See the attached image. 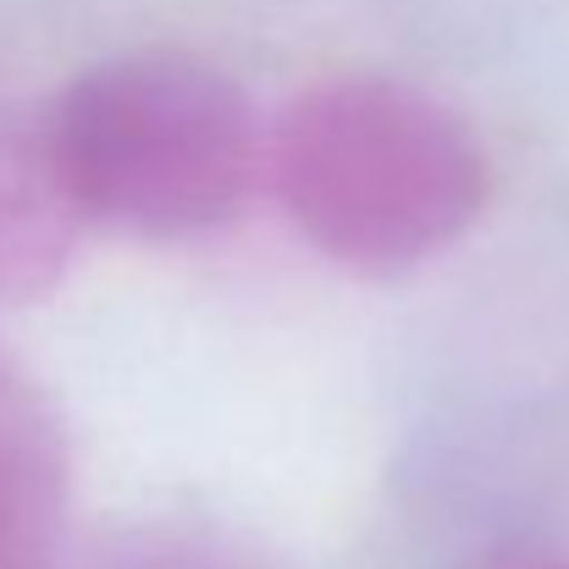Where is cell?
I'll return each instance as SVG.
<instances>
[{"label":"cell","mask_w":569,"mask_h":569,"mask_svg":"<svg viewBox=\"0 0 569 569\" xmlns=\"http://www.w3.org/2000/svg\"><path fill=\"white\" fill-rule=\"evenodd\" d=\"M266 189L299 238L355 277H403L487 204L470 122L403 78H332L271 122Z\"/></svg>","instance_id":"6da1fadb"},{"label":"cell","mask_w":569,"mask_h":569,"mask_svg":"<svg viewBox=\"0 0 569 569\" xmlns=\"http://www.w3.org/2000/svg\"><path fill=\"white\" fill-rule=\"evenodd\" d=\"M503 569H569V559H509Z\"/></svg>","instance_id":"5b68a950"},{"label":"cell","mask_w":569,"mask_h":569,"mask_svg":"<svg viewBox=\"0 0 569 569\" xmlns=\"http://www.w3.org/2000/svg\"><path fill=\"white\" fill-rule=\"evenodd\" d=\"M44 117L89 221L128 238L221 232L271 172V128L249 94L183 50L94 61Z\"/></svg>","instance_id":"7a4b0ae2"},{"label":"cell","mask_w":569,"mask_h":569,"mask_svg":"<svg viewBox=\"0 0 569 569\" xmlns=\"http://www.w3.org/2000/svg\"><path fill=\"white\" fill-rule=\"evenodd\" d=\"M89 227L50 117H0V299L28 305L61 288Z\"/></svg>","instance_id":"3957f363"},{"label":"cell","mask_w":569,"mask_h":569,"mask_svg":"<svg viewBox=\"0 0 569 569\" xmlns=\"http://www.w3.org/2000/svg\"><path fill=\"white\" fill-rule=\"evenodd\" d=\"M67 520V442L50 398L0 349V569H44Z\"/></svg>","instance_id":"277c9868"}]
</instances>
